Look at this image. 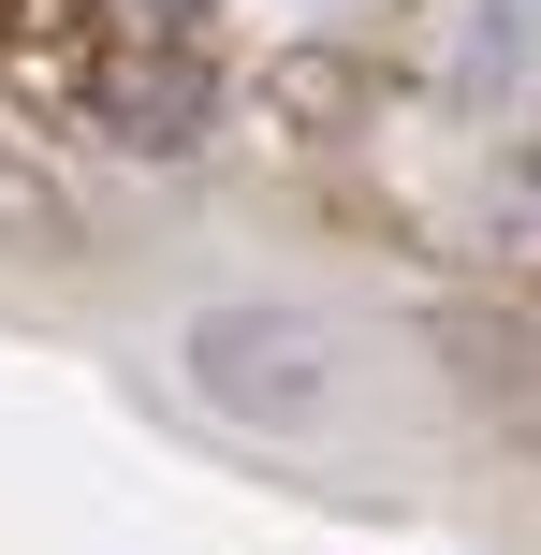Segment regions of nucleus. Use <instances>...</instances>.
<instances>
[{
	"label": "nucleus",
	"instance_id": "nucleus-5",
	"mask_svg": "<svg viewBox=\"0 0 541 555\" xmlns=\"http://www.w3.org/2000/svg\"><path fill=\"white\" fill-rule=\"evenodd\" d=\"M0 249H74V191L29 146H0Z\"/></svg>",
	"mask_w": 541,
	"mask_h": 555
},
{
	"label": "nucleus",
	"instance_id": "nucleus-4",
	"mask_svg": "<svg viewBox=\"0 0 541 555\" xmlns=\"http://www.w3.org/2000/svg\"><path fill=\"white\" fill-rule=\"evenodd\" d=\"M527 59H541V0H468V44H454V88H468V103H498Z\"/></svg>",
	"mask_w": 541,
	"mask_h": 555
},
{
	"label": "nucleus",
	"instance_id": "nucleus-7",
	"mask_svg": "<svg viewBox=\"0 0 541 555\" xmlns=\"http://www.w3.org/2000/svg\"><path fill=\"white\" fill-rule=\"evenodd\" d=\"M132 15H146V29H205L220 0H132Z\"/></svg>",
	"mask_w": 541,
	"mask_h": 555
},
{
	"label": "nucleus",
	"instance_id": "nucleus-1",
	"mask_svg": "<svg viewBox=\"0 0 541 555\" xmlns=\"http://www.w3.org/2000/svg\"><path fill=\"white\" fill-rule=\"evenodd\" d=\"M191 380L220 410H249V424H308L337 395V365H322V322H293V307H205L191 322Z\"/></svg>",
	"mask_w": 541,
	"mask_h": 555
},
{
	"label": "nucleus",
	"instance_id": "nucleus-6",
	"mask_svg": "<svg viewBox=\"0 0 541 555\" xmlns=\"http://www.w3.org/2000/svg\"><path fill=\"white\" fill-rule=\"evenodd\" d=\"M263 103H279L293 132H351L337 103H366V74H351V59H279V74H263Z\"/></svg>",
	"mask_w": 541,
	"mask_h": 555
},
{
	"label": "nucleus",
	"instance_id": "nucleus-3",
	"mask_svg": "<svg viewBox=\"0 0 541 555\" xmlns=\"http://www.w3.org/2000/svg\"><path fill=\"white\" fill-rule=\"evenodd\" d=\"M439 351H454V380L484 395V410H513L527 439H541V322H484V307H454Z\"/></svg>",
	"mask_w": 541,
	"mask_h": 555
},
{
	"label": "nucleus",
	"instance_id": "nucleus-2",
	"mask_svg": "<svg viewBox=\"0 0 541 555\" xmlns=\"http://www.w3.org/2000/svg\"><path fill=\"white\" fill-rule=\"evenodd\" d=\"M205 103H220V88H205V59H132V74H103V132L132 146V162H176V146H205Z\"/></svg>",
	"mask_w": 541,
	"mask_h": 555
}]
</instances>
